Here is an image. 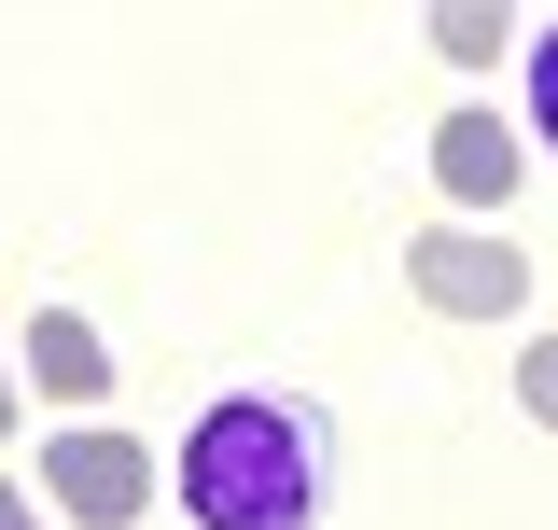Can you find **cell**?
Masks as SVG:
<instances>
[{
  "mask_svg": "<svg viewBox=\"0 0 558 530\" xmlns=\"http://www.w3.org/2000/svg\"><path fill=\"white\" fill-rule=\"evenodd\" d=\"M0 433H14V335H0Z\"/></svg>",
  "mask_w": 558,
  "mask_h": 530,
  "instance_id": "30bf717a",
  "label": "cell"
},
{
  "mask_svg": "<svg viewBox=\"0 0 558 530\" xmlns=\"http://www.w3.org/2000/svg\"><path fill=\"white\" fill-rule=\"evenodd\" d=\"M405 293L433 322H517L531 308V252L488 238V224H433V238H405Z\"/></svg>",
  "mask_w": 558,
  "mask_h": 530,
  "instance_id": "7a4b0ae2",
  "label": "cell"
},
{
  "mask_svg": "<svg viewBox=\"0 0 558 530\" xmlns=\"http://www.w3.org/2000/svg\"><path fill=\"white\" fill-rule=\"evenodd\" d=\"M517 405L558 433V335H531V349H517Z\"/></svg>",
  "mask_w": 558,
  "mask_h": 530,
  "instance_id": "52a82bcc",
  "label": "cell"
},
{
  "mask_svg": "<svg viewBox=\"0 0 558 530\" xmlns=\"http://www.w3.org/2000/svg\"><path fill=\"white\" fill-rule=\"evenodd\" d=\"M43 503H57L70 530H140V517H154V447L98 433V419H70L57 461H43Z\"/></svg>",
  "mask_w": 558,
  "mask_h": 530,
  "instance_id": "3957f363",
  "label": "cell"
},
{
  "mask_svg": "<svg viewBox=\"0 0 558 530\" xmlns=\"http://www.w3.org/2000/svg\"><path fill=\"white\" fill-rule=\"evenodd\" d=\"M336 503V419L307 392H223L182 433V517L196 530H322Z\"/></svg>",
  "mask_w": 558,
  "mask_h": 530,
  "instance_id": "6da1fadb",
  "label": "cell"
},
{
  "mask_svg": "<svg viewBox=\"0 0 558 530\" xmlns=\"http://www.w3.org/2000/svg\"><path fill=\"white\" fill-rule=\"evenodd\" d=\"M433 182H447V209H517L531 154H517L502 112H447V127H433Z\"/></svg>",
  "mask_w": 558,
  "mask_h": 530,
  "instance_id": "277c9868",
  "label": "cell"
},
{
  "mask_svg": "<svg viewBox=\"0 0 558 530\" xmlns=\"http://www.w3.org/2000/svg\"><path fill=\"white\" fill-rule=\"evenodd\" d=\"M0 530H43V489L28 474H0Z\"/></svg>",
  "mask_w": 558,
  "mask_h": 530,
  "instance_id": "9c48e42d",
  "label": "cell"
},
{
  "mask_svg": "<svg viewBox=\"0 0 558 530\" xmlns=\"http://www.w3.org/2000/svg\"><path fill=\"white\" fill-rule=\"evenodd\" d=\"M502 28H517V14H488V0H447V14H433V43H447L461 70H475V57H502Z\"/></svg>",
  "mask_w": 558,
  "mask_h": 530,
  "instance_id": "8992f818",
  "label": "cell"
},
{
  "mask_svg": "<svg viewBox=\"0 0 558 530\" xmlns=\"http://www.w3.org/2000/svg\"><path fill=\"white\" fill-rule=\"evenodd\" d=\"M531 127H545V154H558V14L531 28Z\"/></svg>",
  "mask_w": 558,
  "mask_h": 530,
  "instance_id": "ba28073f",
  "label": "cell"
},
{
  "mask_svg": "<svg viewBox=\"0 0 558 530\" xmlns=\"http://www.w3.org/2000/svg\"><path fill=\"white\" fill-rule=\"evenodd\" d=\"M14 363H28V392H43V405H98V392H112V349H98L84 308H43V322L14 335Z\"/></svg>",
  "mask_w": 558,
  "mask_h": 530,
  "instance_id": "5b68a950",
  "label": "cell"
}]
</instances>
